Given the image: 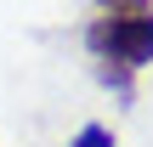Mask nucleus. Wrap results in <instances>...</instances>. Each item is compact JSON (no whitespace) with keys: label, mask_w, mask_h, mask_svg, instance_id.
I'll use <instances>...</instances> for the list:
<instances>
[{"label":"nucleus","mask_w":153,"mask_h":147,"mask_svg":"<svg viewBox=\"0 0 153 147\" xmlns=\"http://www.w3.org/2000/svg\"><path fill=\"white\" fill-rule=\"evenodd\" d=\"M97 11H108V17H136V11H153V0H97Z\"/></svg>","instance_id":"obj_4"},{"label":"nucleus","mask_w":153,"mask_h":147,"mask_svg":"<svg viewBox=\"0 0 153 147\" xmlns=\"http://www.w3.org/2000/svg\"><path fill=\"white\" fill-rule=\"evenodd\" d=\"M68 147H114V130H108V125H79Z\"/></svg>","instance_id":"obj_3"},{"label":"nucleus","mask_w":153,"mask_h":147,"mask_svg":"<svg viewBox=\"0 0 153 147\" xmlns=\"http://www.w3.org/2000/svg\"><path fill=\"white\" fill-rule=\"evenodd\" d=\"M85 51L97 62H119V68H148L153 62V11H136V17H91L85 28Z\"/></svg>","instance_id":"obj_1"},{"label":"nucleus","mask_w":153,"mask_h":147,"mask_svg":"<svg viewBox=\"0 0 153 147\" xmlns=\"http://www.w3.org/2000/svg\"><path fill=\"white\" fill-rule=\"evenodd\" d=\"M97 79L119 96V102H131L136 96V85H131V68H119V62H97Z\"/></svg>","instance_id":"obj_2"}]
</instances>
